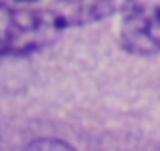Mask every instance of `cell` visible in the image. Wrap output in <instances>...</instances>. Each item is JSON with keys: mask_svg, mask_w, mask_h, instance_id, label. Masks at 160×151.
I'll return each instance as SVG.
<instances>
[{"mask_svg": "<svg viewBox=\"0 0 160 151\" xmlns=\"http://www.w3.org/2000/svg\"><path fill=\"white\" fill-rule=\"evenodd\" d=\"M122 43L138 54L160 53V0H126L122 8Z\"/></svg>", "mask_w": 160, "mask_h": 151, "instance_id": "cell-1", "label": "cell"}, {"mask_svg": "<svg viewBox=\"0 0 160 151\" xmlns=\"http://www.w3.org/2000/svg\"><path fill=\"white\" fill-rule=\"evenodd\" d=\"M24 151H75V149L59 139H37Z\"/></svg>", "mask_w": 160, "mask_h": 151, "instance_id": "cell-2", "label": "cell"}, {"mask_svg": "<svg viewBox=\"0 0 160 151\" xmlns=\"http://www.w3.org/2000/svg\"><path fill=\"white\" fill-rule=\"evenodd\" d=\"M28 2H37V0H0V8H10L12 4H28Z\"/></svg>", "mask_w": 160, "mask_h": 151, "instance_id": "cell-3", "label": "cell"}]
</instances>
